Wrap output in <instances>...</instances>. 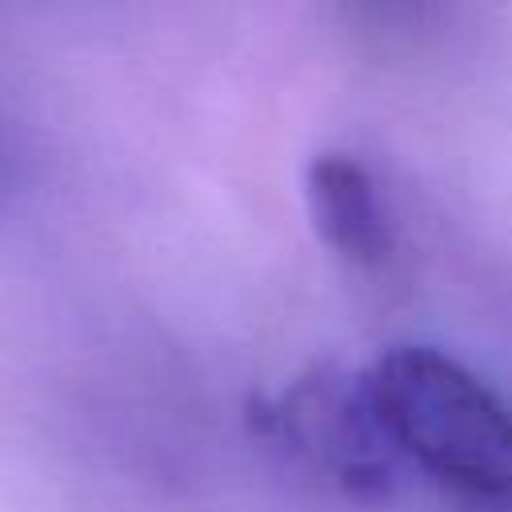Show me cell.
I'll list each match as a JSON object with an SVG mask.
<instances>
[{"mask_svg":"<svg viewBox=\"0 0 512 512\" xmlns=\"http://www.w3.org/2000/svg\"><path fill=\"white\" fill-rule=\"evenodd\" d=\"M248 424L344 496H384L404 460L376 408L368 368L316 364L284 392L256 396Z\"/></svg>","mask_w":512,"mask_h":512,"instance_id":"2","label":"cell"},{"mask_svg":"<svg viewBox=\"0 0 512 512\" xmlns=\"http://www.w3.org/2000/svg\"><path fill=\"white\" fill-rule=\"evenodd\" d=\"M304 204L316 236L356 268L392 256V228L368 168L348 152H316L304 168Z\"/></svg>","mask_w":512,"mask_h":512,"instance_id":"3","label":"cell"},{"mask_svg":"<svg viewBox=\"0 0 512 512\" xmlns=\"http://www.w3.org/2000/svg\"><path fill=\"white\" fill-rule=\"evenodd\" d=\"M360 20H392L396 12L408 8V0H344Z\"/></svg>","mask_w":512,"mask_h":512,"instance_id":"4","label":"cell"},{"mask_svg":"<svg viewBox=\"0 0 512 512\" xmlns=\"http://www.w3.org/2000/svg\"><path fill=\"white\" fill-rule=\"evenodd\" d=\"M368 380L404 460L460 496H512V408L468 364L432 344H396Z\"/></svg>","mask_w":512,"mask_h":512,"instance_id":"1","label":"cell"}]
</instances>
